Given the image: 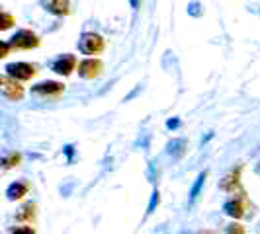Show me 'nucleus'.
<instances>
[{"mask_svg":"<svg viewBox=\"0 0 260 234\" xmlns=\"http://www.w3.org/2000/svg\"><path fill=\"white\" fill-rule=\"evenodd\" d=\"M219 187L223 191H229V193H235L241 189V168L231 170L221 182H219Z\"/></svg>","mask_w":260,"mask_h":234,"instance_id":"nucleus-9","label":"nucleus"},{"mask_svg":"<svg viewBox=\"0 0 260 234\" xmlns=\"http://www.w3.org/2000/svg\"><path fill=\"white\" fill-rule=\"evenodd\" d=\"M4 70H6L8 76L16 78V80H31L38 74V66L31 65V63H12Z\"/></svg>","mask_w":260,"mask_h":234,"instance_id":"nucleus-6","label":"nucleus"},{"mask_svg":"<svg viewBox=\"0 0 260 234\" xmlns=\"http://www.w3.org/2000/svg\"><path fill=\"white\" fill-rule=\"evenodd\" d=\"M34 96L45 98V100H57L65 94V84L63 82H55V80H47V82H39L31 88Z\"/></svg>","mask_w":260,"mask_h":234,"instance_id":"nucleus-3","label":"nucleus"},{"mask_svg":"<svg viewBox=\"0 0 260 234\" xmlns=\"http://www.w3.org/2000/svg\"><path fill=\"white\" fill-rule=\"evenodd\" d=\"M12 234H36V230H34V226H18V228H14Z\"/></svg>","mask_w":260,"mask_h":234,"instance_id":"nucleus-16","label":"nucleus"},{"mask_svg":"<svg viewBox=\"0 0 260 234\" xmlns=\"http://www.w3.org/2000/svg\"><path fill=\"white\" fill-rule=\"evenodd\" d=\"M20 160H22L20 152H10V154H6L4 156V168H14V166H18Z\"/></svg>","mask_w":260,"mask_h":234,"instance_id":"nucleus-13","label":"nucleus"},{"mask_svg":"<svg viewBox=\"0 0 260 234\" xmlns=\"http://www.w3.org/2000/svg\"><path fill=\"white\" fill-rule=\"evenodd\" d=\"M27 191H29V183L27 182H14L8 187L6 195H8L10 201H16V199H22L24 195H27Z\"/></svg>","mask_w":260,"mask_h":234,"instance_id":"nucleus-11","label":"nucleus"},{"mask_svg":"<svg viewBox=\"0 0 260 234\" xmlns=\"http://www.w3.org/2000/svg\"><path fill=\"white\" fill-rule=\"evenodd\" d=\"M78 49L84 53V55H90L96 57L106 49V39L100 33H94V31H86L82 33L80 43H78Z\"/></svg>","mask_w":260,"mask_h":234,"instance_id":"nucleus-2","label":"nucleus"},{"mask_svg":"<svg viewBox=\"0 0 260 234\" xmlns=\"http://www.w3.org/2000/svg\"><path fill=\"white\" fill-rule=\"evenodd\" d=\"M198 234H215V232H211V230H202V232H198Z\"/></svg>","mask_w":260,"mask_h":234,"instance_id":"nucleus-18","label":"nucleus"},{"mask_svg":"<svg viewBox=\"0 0 260 234\" xmlns=\"http://www.w3.org/2000/svg\"><path fill=\"white\" fill-rule=\"evenodd\" d=\"M227 234H247V230H245V226L241 222H231L227 226Z\"/></svg>","mask_w":260,"mask_h":234,"instance_id":"nucleus-14","label":"nucleus"},{"mask_svg":"<svg viewBox=\"0 0 260 234\" xmlns=\"http://www.w3.org/2000/svg\"><path fill=\"white\" fill-rule=\"evenodd\" d=\"M45 10L55 16H69L71 14V0H41Z\"/></svg>","mask_w":260,"mask_h":234,"instance_id":"nucleus-10","label":"nucleus"},{"mask_svg":"<svg viewBox=\"0 0 260 234\" xmlns=\"http://www.w3.org/2000/svg\"><path fill=\"white\" fill-rule=\"evenodd\" d=\"M0 16H2V26H0L2 29H8V27H10L14 22H16V20H14L12 16L6 12V10H2V12H0Z\"/></svg>","mask_w":260,"mask_h":234,"instance_id":"nucleus-15","label":"nucleus"},{"mask_svg":"<svg viewBox=\"0 0 260 234\" xmlns=\"http://www.w3.org/2000/svg\"><path fill=\"white\" fill-rule=\"evenodd\" d=\"M36 203H26L24 207L20 209V213L16 215V219L22 222H34L36 221Z\"/></svg>","mask_w":260,"mask_h":234,"instance_id":"nucleus-12","label":"nucleus"},{"mask_svg":"<svg viewBox=\"0 0 260 234\" xmlns=\"http://www.w3.org/2000/svg\"><path fill=\"white\" fill-rule=\"evenodd\" d=\"M225 213H227L229 217H233V219L245 217V213H247V199H245L243 195H237L233 199H229V201L225 203Z\"/></svg>","mask_w":260,"mask_h":234,"instance_id":"nucleus-8","label":"nucleus"},{"mask_svg":"<svg viewBox=\"0 0 260 234\" xmlns=\"http://www.w3.org/2000/svg\"><path fill=\"white\" fill-rule=\"evenodd\" d=\"M77 57L75 55H71V53H65V55H61L59 59H55L53 61V72H57V74H63V76H69V74H73V70L77 68Z\"/></svg>","mask_w":260,"mask_h":234,"instance_id":"nucleus-7","label":"nucleus"},{"mask_svg":"<svg viewBox=\"0 0 260 234\" xmlns=\"http://www.w3.org/2000/svg\"><path fill=\"white\" fill-rule=\"evenodd\" d=\"M39 37L31 31V29H20L16 35L6 41L8 49H14V51H20V49H38L39 47Z\"/></svg>","mask_w":260,"mask_h":234,"instance_id":"nucleus-1","label":"nucleus"},{"mask_svg":"<svg viewBox=\"0 0 260 234\" xmlns=\"http://www.w3.org/2000/svg\"><path fill=\"white\" fill-rule=\"evenodd\" d=\"M204 180H206V174H202L200 178H198V183H196V187H194V191H192V197H196L198 195V191H200V185L204 183Z\"/></svg>","mask_w":260,"mask_h":234,"instance_id":"nucleus-17","label":"nucleus"},{"mask_svg":"<svg viewBox=\"0 0 260 234\" xmlns=\"http://www.w3.org/2000/svg\"><path fill=\"white\" fill-rule=\"evenodd\" d=\"M0 88H2V94H4V98H8L10 102H20L22 98H24V86L20 84V80H16V78L8 76L6 72L2 74L0 78Z\"/></svg>","mask_w":260,"mask_h":234,"instance_id":"nucleus-4","label":"nucleus"},{"mask_svg":"<svg viewBox=\"0 0 260 234\" xmlns=\"http://www.w3.org/2000/svg\"><path fill=\"white\" fill-rule=\"evenodd\" d=\"M102 72H104V63L98 57H88V59L78 63V74L82 78H86V80L98 78Z\"/></svg>","mask_w":260,"mask_h":234,"instance_id":"nucleus-5","label":"nucleus"}]
</instances>
